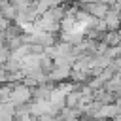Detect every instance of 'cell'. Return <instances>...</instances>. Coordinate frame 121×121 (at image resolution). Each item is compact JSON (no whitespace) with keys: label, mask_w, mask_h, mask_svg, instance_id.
<instances>
[{"label":"cell","mask_w":121,"mask_h":121,"mask_svg":"<svg viewBox=\"0 0 121 121\" xmlns=\"http://www.w3.org/2000/svg\"><path fill=\"white\" fill-rule=\"evenodd\" d=\"M30 98H32V87L25 85L23 81L13 83L11 96H9L11 102H15V104H25V102H30Z\"/></svg>","instance_id":"cell-1"},{"label":"cell","mask_w":121,"mask_h":121,"mask_svg":"<svg viewBox=\"0 0 121 121\" xmlns=\"http://www.w3.org/2000/svg\"><path fill=\"white\" fill-rule=\"evenodd\" d=\"M70 74H72V66L55 64V66H53V70H51L47 76H49V79H51V81H55V83H60V81H66V79L70 78Z\"/></svg>","instance_id":"cell-2"},{"label":"cell","mask_w":121,"mask_h":121,"mask_svg":"<svg viewBox=\"0 0 121 121\" xmlns=\"http://www.w3.org/2000/svg\"><path fill=\"white\" fill-rule=\"evenodd\" d=\"M0 13L6 17V19H9L11 23H15V19H17V13H19V9L9 2V0H4V4L0 6Z\"/></svg>","instance_id":"cell-3"},{"label":"cell","mask_w":121,"mask_h":121,"mask_svg":"<svg viewBox=\"0 0 121 121\" xmlns=\"http://www.w3.org/2000/svg\"><path fill=\"white\" fill-rule=\"evenodd\" d=\"M102 42H106L110 47L119 45V43H121V32H119V30H108V32H104Z\"/></svg>","instance_id":"cell-4"},{"label":"cell","mask_w":121,"mask_h":121,"mask_svg":"<svg viewBox=\"0 0 121 121\" xmlns=\"http://www.w3.org/2000/svg\"><path fill=\"white\" fill-rule=\"evenodd\" d=\"M117 51H119V55H121V43H119V45H117Z\"/></svg>","instance_id":"cell-5"}]
</instances>
